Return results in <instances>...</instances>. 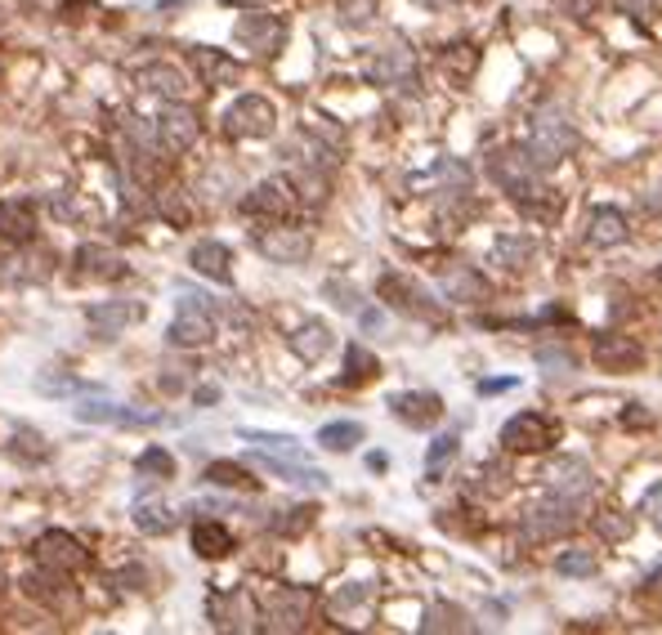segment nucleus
Returning a JSON list of instances; mask_svg holds the SVG:
<instances>
[{
  "mask_svg": "<svg viewBox=\"0 0 662 635\" xmlns=\"http://www.w3.org/2000/svg\"><path fill=\"white\" fill-rule=\"evenodd\" d=\"M488 175L510 192L519 207H529V211H551V207H559L555 192H551L546 179H542V166L529 157V149H497V153L488 157Z\"/></svg>",
  "mask_w": 662,
  "mask_h": 635,
  "instance_id": "nucleus-1",
  "label": "nucleus"
},
{
  "mask_svg": "<svg viewBox=\"0 0 662 635\" xmlns=\"http://www.w3.org/2000/svg\"><path fill=\"white\" fill-rule=\"evenodd\" d=\"M574 149H578V130H574L569 117H564V108H537L533 126H529V157L542 170H551V166H559L564 157H569Z\"/></svg>",
  "mask_w": 662,
  "mask_h": 635,
  "instance_id": "nucleus-2",
  "label": "nucleus"
},
{
  "mask_svg": "<svg viewBox=\"0 0 662 635\" xmlns=\"http://www.w3.org/2000/svg\"><path fill=\"white\" fill-rule=\"evenodd\" d=\"M277 130V108L264 94H238L224 113V134L233 139H269Z\"/></svg>",
  "mask_w": 662,
  "mask_h": 635,
  "instance_id": "nucleus-3",
  "label": "nucleus"
},
{
  "mask_svg": "<svg viewBox=\"0 0 662 635\" xmlns=\"http://www.w3.org/2000/svg\"><path fill=\"white\" fill-rule=\"evenodd\" d=\"M233 40L243 45V50H251L256 59H273L282 45H287V23H282L277 14H264V10H247L238 23H233Z\"/></svg>",
  "mask_w": 662,
  "mask_h": 635,
  "instance_id": "nucleus-4",
  "label": "nucleus"
},
{
  "mask_svg": "<svg viewBox=\"0 0 662 635\" xmlns=\"http://www.w3.org/2000/svg\"><path fill=\"white\" fill-rule=\"evenodd\" d=\"M376 291H381V301L407 318H421V322H444V309L430 301V291H425L421 282L403 278V273H381V282H376Z\"/></svg>",
  "mask_w": 662,
  "mask_h": 635,
  "instance_id": "nucleus-5",
  "label": "nucleus"
},
{
  "mask_svg": "<svg viewBox=\"0 0 662 635\" xmlns=\"http://www.w3.org/2000/svg\"><path fill=\"white\" fill-rule=\"evenodd\" d=\"M587 515L582 502H569V497H546L542 506H533L524 515V542H551V537H564L578 519Z\"/></svg>",
  "mask_w": 662,
  "mask_h": 635,
  "instance_id": "nucleus-6",
  "label": "nucleus"
},
{
  "mask_svg": "<svg viewBox=\"0 0 662 635\" xmlns=\"http://www.w3.org/2000/svg\"><path fill=\"white\" fill-rule=\"evenodd\" d=\"M215 340V314L206 305V296L198 291H184V305L170 322V345H184V350H202Z\"/></svg>",
  "mask_w": 662,
  "mask_h": 635,
  "instance_id": "nucleus-7",
  "label": "nucleus"
},
{
  "mask_svg": "<svg viewBox=\"0 0 662 635\" xmlns=\"http://www.w3.org/2000/svg\"><path fill=\"white\" fill-rule=\"evenodd\" d=\"M559 438V425L542 412H519L501 425V448L506 452H546Z\"/></svg>",
  "mask_w": 662,
  "mask_h": 635,
  "instance_id": "nucleus-8",
  "label": "nucleus"
},
{
  "mask_svg": "<svg viewBox=\"0 0 662 635\" xmlns=\"http://www.w3.org/2000/svg\"><path fill=\"white\" fill-rule=\"evenodd\" d=\"M256 251L273 264H305L309 251H314V237L305 228H287L282 220H273L269 228L256 233Z\"/></svg>",
  "mask_w": 662,
  "mask_h": 635,
  "instance_id": "nucleus-9",
  "label": "nucleus"
},
{
  "mask_svg": "<svg viewBox=\"0 0 662 635\" xmlns=\"http://www.w3.org/2000/svg\"><path fill=\"white\" fill-rule=\"evenodd\" d=\"M72 416H76V421H85V425H126V430H139V425H162V421H166L162 412L121 408V403L99 399V395H85V403H72Z\"/></svg>",
  "mask_w": 662,
  "mask_h": 635,
  "instance_id": "nucleus-10",
  "label": "nucleus"
},
{
  "mask_svg": "<svg viewBox=\"0 0 662 635\" xmlns=\"http://www.w3.org/2000/svg\"><path fill=\"white\" fill-rule=\"evenodd\" d=\"M32 551H36V564L50 568V573H76V568L90 564V551L76 542L72 532H63V528H45V532L36 537Z\"/></svg>",
  "mask_w": 662,
  "mask_h": 635,
  "instance_id": "nucleus-11",
  "label": "nucleus"
},
{
  "mask_svg": "<svg viewBox=\"0 0 662 635\" xmlns=\"http://www.w3.org/2000/svg\"><path fill=\"white\" fill-rule=\"evenodd\" d=\"M202 134V121L188 104H166L162 117H157V143L162 153H188Z\"/></svg>",
  "mask_w": 662,
  "mask_h": 635,
  "instance_id": "nucleus-12",
  "label": "nucleus"
},
{
  "mask_svg": "<svg viewBox=\"0 0 662 635\" xmlns=\"http://www.w3.org/2000/svg\"><path fill=\"white\" fill-rule=\"evenodd\" d=\"M416 77V55L407 50L403 40L381 45L371 59H367V81L371 85H407Z\"/></svg>",
  "mask_w": 662,
  "mask_h": 635,
  "instance_id": "nucleus-13",
  "label": "nucleus"
},
{
  "mask_svg": "<svg viewBox=\"0 0 662 635\" xmlns=\"http://www.w3.org/2000/svg\"><path fill=\"white\" fill-rule=\"evenodd\" d=\"M296 207V184L292 179H264L247 192L243 211L247 215H260V220H287Z\"/></svg>",
  "mask_w": 662,
  "mask_h": 635,
  "instance_id": "nucleus-14",
  "label": "nucleus"
},
{
  "mask_svg": "<svg viewBox=\"0 0 662 635\" xmlns=\"http://www.w3.org/2000/svg\"><path fill=\"white\" fill-rule=\"evenodd\" d=\"M309 604H314V596L305 591V586L273 591L269 604H264V626H269V631H300L305 618H309Z\"/></svg>",
  "mask_w": 662,
  "mask_h": 635,
  "instance_id": "nucleus-15",
  "label": "nucleus"
},
{
  "mask_svg": "<svg viewBox=\"0 0 662 635\" xmlns=\"http://www.w3.org/2000/svg\"><path fill=\"white\" fill-rule=\"evenodd\" d=\"M546 483H551L555 497H569V502H582V506H591V497H595V479H591L587 461H578V457L555 461L546 470Z\"/></svg>",
  "mask_w": 662,
  "mask_h": 635,
  "instance_id": "nucleus-16",
  "label": "nucleus"
},
{
  "mask_svg": "<svg viewBox=\"0 0 662 635\" xmlns=\"http://www.w3.org/2000/svg\"><path fill=\"white\" fill-rule=\"evenodd\" d=\"M139 318H144V305H134V301H99V305L85 309L90 336H99V340H117Z\"/></svg>",
  "mask_w": 662,
  "mask_h": 635,
  "instance_id": "nucleus-17",
  "label": "nucleus"
},
{
  "mask_svg": "<svg viewBox=\"0 0 662 635\" xmlns=\"http://www.w3.org/2000/svg\"><path fill=\"white\" fill-rule=\"evenodd\" d=\"M591 358H595V367H604V372H627V367H640V363H645V350L636 345V340L618 336V331H604V336H595Z\"/></svg>",
  "mask_w": 662,
  "mask_h": 635,
  "instance_id": "nucleus-18",
  "label": "nucleus"
},
{
  "mask_svg": "<svg viewBox=\"0 0 662 635\" xmlns=\"http://www.w3.org/2000/svg\"><path fill=\"white\" fill-rule=\"evenodd\" d=\"M211 618H215L220 631H256V626H260V613H256L251 591L215 596V600H211Z\"/></svg>",
  "mask_w": 662,
  "mask_h": 635,
  "instance_id": "nucleus-19",
  "label": "nucleus"
},
{
  "mask_svg": "<svg viewBox=\"0 0 662 635\" xmlns=\"http://www.w3.org/2000/svg\"><path fill=\"white\" fill-rule=\"evenodd\" d=\"M390 412L412 425V430H430L439 416H444V399L439 395H425V389H407V395H394L390 399Z\"/></svg>",
  "mask_w": 662,
  "mask_h": 635,
  "instance_id": "nucleus-20",
  "label": "nucleus"
},
{
  "mask_svg": "<svg viewBox=\"0 0 662 635\" xmlns=\"http://www.w3.org/2000/svg\"><path fill=\"white\" fill-rule=\"evenodd\" d=\"M188 63L198 68L202 85H238L243 81V63L228 59L224 50H211V45H193V50H188Z\"/></svg>",
  "mask_w": 662,
  "mask_h": 635,
  "instance_id": "nucleus-21",
  "label": "nucleus"
},
{
  "mask_svg": "<svg viewBox=\"0 0 662 635\" xmlns=\"http://www.w3.org/2000/svg\"><path fill=\"white\" fill-rule=\"evenodd\" d=\"M72 264H76V273H81V278H99V282H117V278H126V273H130V269H126V260H121L117 251L99 247V242H85V247H76Z\"/></svg>",
  "mask_w": 662,
  "mask_h": 635,
  "instance_id": "nucleus-22",
  "label": "nucleus"
},
{
  "mask_svg": "<svg viewBox=\"0 0 662 635\" xmlns=\"http://www.w3.org/2000/svg\"><path fill=\"white\" fill-rule=\"evenodd\" d=\"M188 264H193L202 278L220 282V286H233V251L215 237H202L193 251H188Z\"/></svg>",
  "mask_w": 662,
  "mask_h": 635,
  "instance_id": "nucleus-23",
  "label": "nucleus"
},
{
  "mask_svg": "<svg viewBox=\"0 0 662 635\" xmlns=\"http://www.w3.org/2000/svg\"><path fill=\"white\" fill-rule=\"evenodd\" d=\"M0 237L23 247V242L36 237V202L32 198H10L0 202Z\"/></svg>",
  "mask_w": 662,
  "mask_h": 635,
  "instance_id": "nucleus-24",
  "label": "nucleus"
},
{
  "mask_svg": "<svg viewBox=\"0 0 662 635\" xmlns=\"http://www.w3.org/2000/svg\"><path fill=\"white\" fill-rule=\"evenodd\" d=\"M139 85H144L149 94H162L166 104H184L188 99V77L175 68V63H149L144 72H139Z\"/></svg>",
  "mask_w": 662,
  "mask_h": 635,
  "instance_id": "nucleus-25",
  "label": "nucleus"
},
{
  "mask_svg": "<svg viewBox=\"0 0 662 635\" xmlns=\"http://www.w3.org/2000/svg\"><path fill=\"white\" fill-rule=\"evenodd\" d=\"M287 345H292V354H296V358L318 363L322 354H331V345H336V336H331V327H327V322L309 318V322H300V327L287 336Z\"/></svg>",
  "mask_w": 662,
  "mask_h": 635,
  "instance_id": "nucleus-26",
  "label": "nucleus"
},
{
  "mask_svg": "<svg viewBox=\"0 0 662 635\" xmlns=\"http://www.w3.org/2000/svg\"><path fill=\"white\" fill-rule=\"evenodd\" d=\"M587 242L591 247H623L627 242V215L618 207H595L591 220H587Z\"/></svg>",
  "mask_w": 662,
  "mask_h": 635,
  "instance_id": "nucleus-27",
  "label": "nucleus"
},
{
  "mask_svg": "<svg viewBox=\"0 0 662 635\" xmlns=\"http://www.w3.org/2000/svg\"><path fill=\"white\" fill-rule=\"evenodd\" d=\"M444 296L457 301V305H480L488 296V282L475 273V269H465V264H452L444 273Z\"/></svg>",
  "mask_w": 662,
  "mask_h": 635,
  "instance_id": "nucleus-28",
  "label": "nucleus"
},
{
  "mask_svg": "<svg viewBox=\"0 0 662 635\" xmlns=\"http://www.w3.org/2000/svg\"><path fill=\"white\" fill-rule=\"evenodd\" d=\"M193 551L202 560H224L233 551V532L224 524H215V519H198L193 524Z\"/></svg>",
  "mask_w": 662,
  "mask_h": 635,
  "instance_id": "nucleus-29",
  "label": "nucleus"
},
{
  "mask_svg": "<svg viewBox=\"0 0 662 635\" xmlns=\"http://www.w3.org/2000/svg\"><path fill=\"white\" fill-rule=\"evenodd\" d=\"M243 438L256 448V452H264V457H282V461H305V448H300V438H292V434H264V430H243Z\"/></svg>",
  "mask_w": 662,
  "mask_h": 635,
  "instance_id": "nucleus-30",
  "label": "nucleus"
},
{
  "mask_svg": "<svg viewBox=\"0 0 662 635\" xmlns=\"http://www.w3.org/2000/svg\"><path fill=\"white\" fill-rule=\"evenodd\" d=\"M533 237H519V233H501L497 237V247H493V260L501 264V269H510V273H519V269H529V260H533Z\"/></svg>",
  "mask_w": 662,
  "mask_h": 635,
  "instance_id": "nucleus-31",
  "label": "nucleus"
},
{
  "mask_svg": "<svg viewBox=\"0 0 662 635\" xmlns=\"http://www.w3.org/2000/svg\"><path fill=\"white\" fill-rule=\"evenodd\" d=\"M381 376V363H376V354H367L363 345H350L345 350V372H341V385H367V380H376Z\"/></svg>",
  "mask_w": 662,
  "mask_h": 635,
  "instance_id": "nucleus-32",
  "label": "nucleus"
},
{
  "mask_svg": "<svg viewBox=\"0 0 662 635\" xmlns=\"http://www.w3.org/2000/svg\"><path fill=\"white\" fill-rule=\"evenodd\" d=\"M318 444H322L327 452H350V448L363 444V425H358V421H331V425L318 430Z\"/></svg>",
  "mask_w": 662,
  "mask_h": 635,
  "instance_id": "nucleus-33",
  "label": "nucleus"
},
{
  "mask_svg": "<svg viewBox=\"0 0 662 635\" xmlns=\"http://www.w3.org/2000/svg\"><path fill=\"white\" fill-rule=\"evenodd\" d=\"M134 528L144 537H166V532H175V515L162 502H144V506H134Z\"/></svg>",
  "mask_w": 662,
  "mask_h": 635,
  "instance_id": "nucleus-34",
  "label": "nucleus"
},
{
  "mask_svg": "<svg viewBox=\"0 0 662 635\" xmlns=\"http://www.w3.org/2000/svg\"><path fill=\"white\" fill-rule=\"evenodd\" d=\"M40 395H55V399H72V395H104V385L99 380H76V376H40L36 380Z\"/></svg>",
  "mask_w": 662,
  "mask_h": 635,
  "instance_id": "nucleus-35",
  "label": "nucleus"
},
{
  "mask_svg": "<svg viewBox=\"0 0 662 635\" xmlns=\"http://www.w3.org/2000/svg\"><path fill=\"white\" fill-rule=\"evenodd\" d=\"M134 474L139 479H153V483H166V479H175V457L166 448H144V452H139V461H134Z\"/></svg>",
  "mask_w": 662,
  "mask_h": 635,
  "instance_id": "nucleus-36",
  "label": "nucleus"
},
{
  "mask_svg": "<svg viewBox=\"0 0 662 635\" xmlns=\"http://www.w3.org/2000/svg\"><path fill=\"white\" fill-rule=\"evenodd\" d=\"M457 452H461V438H457V434L435 438L430 452H425V479H439V474H444V470L457 461Z\"/></svg>",
  "mask_w": 662,
  "mask_h": 635,
  "instance_id": "nucleus-37",
  "label": "nucleus"
},
{
  "mask_svg": "<svg viewBox=\"0 0 662 635\" xmlns=\"http://www.w3.org/2000/svg\"><path fill=\"white\" fill-rule=\"evenodd\" d=\"M421 631H425V635H435V631H470V618H465L457 604H430Z\"/></svg>",
  "mask_w": 662,
  "mask_h": 635,
  "instance_id": "nucleus-38",
  "label": "nucleus"
},
{
  "mask_svg": "<svg viewBox=\"0 0 662 635\" xmlns=\"http://www.w3.org/2000/svg\"><path fill=\"white\" fill-rule=\"evenodd\" d=\"M206 483L211 487H256V479L238 461H211L206 466Z\"/></svg>",
  "mask_w": 662,
  "mask_h": 635,
  "instance_id": "nucleus-39",
  "label": "nucleus"
},
{
  "mask_svg": "<svg viewBox=\"0 0 662 635\" xmlns=\"http://www.w3.org/2000/svg\"><path fill=\"white\" fill-rule=\"evenodd\" d=\"M153 207H157V215H162L166 224H175V228L193 220V207H188V202L179 198L175 188H162V192H153Z\"/></svg>",
  "mask_w": 662,
  "mask_h": 635,
  "instance_id": "nucleus-40",
  "label": "nucleus"
},
{
  "mask_svg": "<svg viewBox=\"0 0 662 635\" xmlns=\"http://www.w3.org/2000/svg\"><path fill=\"white\" fill-rule=\"evenodd\" d=\"M555 573H564V577H591L595 573V551L591 546H569L555 560Z\"/></svg>",
  "mask_w": 662,
  "mask_h": 635,
  "instance_id": "nucleus-41",
  "label": "nucleus"
},
{
  "mask_svg": "<svg viewBox=\"0 0 662 635\" xmlns=\"http://www.w3.org/2000/svg\"><path fill=\"white\" fill-rule=\"evenodd\" d=\"M475 493H484V497H501V493H510V470H506L501 461L480 466V474H475Z\"/></svg>",
  "mask_w": 662,
  "mask_h": 635,
  "instance_id": "nucleus-42",
  "label": "nucleus"
},
{
  "mask_svg": "<svg viewBox=\"0 0 662 635\" xmlns=\"http://www.w3.org/2000/svg\"><path fill=\"white\" fill-rule=\"evenodd\" d=\"M314 506H296V510H287V515H282V519H273V532L277 537H300V532H309L314 528Z\"/></svg>",
  "mask_w": 662,
  "mask_h": 635,
  "instance_id": "nucleus-43",
  "label": "nucleus"
},
{
  "mask_svg": "<svg viewBox=\"0 0 662 635\" xmlns=\"http://www.w3.org/2000/svg\"><path fill=\"white\" fill-rule=\"evenodd\" d=\"M367 600H371V586L367 581H350V586H341V591L331 596V613H350V609H358Z\"/></svg>",
  "mask_w": 662,
  "mask_h": 635,
  "instance_id": "nucleus-44",
  "label": "nucleus"
},
{
  "mask_svg": "<svg viewBox=\"0 0 662 635\" xmlns=\"http://www.w3.org/2000/svg\"><path fill=\"white\" fill-rule=\"evenodd\" d=\"M322 291H327V296H331V305H336L341 314H358V309H363V296H358V291H354L350 282H341V278H331Z\"/></svg>",
  "mask_w": 662,
  "mask_h": 635,
  "instance_id": "nucleus-45",
  "label": "nucleus"
},
{
  "mask_svg": "<svg viewBox=\"0 0 662 635\" xmlns=\"http://www.w3.org/2000/svg\"><path fill=\"white\" fill-rule=\"evenodd\" d=\"M537 363L546 367V376H569V372H574V354H569V350L542 345V350H537Z\"/></svg>",
  "mask_w": 662,
  "mask_h": 635,
  "instance_id": "nucleus-46",
  "label": "nucleus"
},
{
  "mask_svg": "<svg viewBox=\"0 0 662 635\" xmlns=\"http://www.w3.org/2000/svg\"><path fill=\"white\" fill-rule=\"evenodd\" d=\"M371 14H376V0H341V19L350 27H367Z\"/></svg>",
  "mask_w": 662,
  "mask_h": 635,
  "instance_id": "nucleus-47",
  "label": "nucleus"
},
{
  "mask_svg": "<svg viewBox=\"0 0 662 635\" xmlns=\"http://www.w3.org/2000/svg\"><path fill=\"white\" fill-rule=\"evenodd\" d=\"M645 515H649V519H653V528L662 532V483L645 493Z\"/></svg>",
  "mask_w": 662,
  "mask_h": 635,
  "instance_id": "nucleus-48",
  "label": "nucleus"
},
{
  "mask_svg": "<svg viewBox=\"0 0 662 635\" xmlns=\"http://www.w3.org/2000/svg\"><path fill=\"white\" fill-rule=\"evenodd\" d=\"M600 532H604V537H627L631 524H623V519H600Z\"/></svg>",
  "mask_w": 662,
  "mask_h": 635,
  "instance_id": "nucleus-49",
  "label": "nucleus"
},
{
  "mask_svg": "<svg viewBox=\"0 0 662 635\" xmlns=\"http://www.w3.org/2000/svg\"><path fill=\"white\" fill-rule=\"evenodd\" d=\"M501 389H515V380H480V395H501Z\"/></svg>",
  "mask_w": 662,
  "mask_h": 635,
  "instance_id": "nucleus-50",
  "label": "nucleus"
},
{
  "mask_svg": "<svg viewBox=\"0 0 662 635\" xmlns=\"http://www.w3.org/2000/svg\"><path fill=\"white\" fill-rule=\"evenodd\" d=\"M198 403H202V408H206V403H220V389H215V385H202V389H198Z\"/></svg>",
  "mask_w": 662,
  "mask_h": 635,
  "instance_id": "nucleus-51",
  "label": "nucleus"
},
{
  "mask_svg": "<svg viewBox=\"0 0 662 635\" xmlns=\"http://www.w3.org/2000/svg\"><path fill=\"white\" fill-rule=\"evenodd\" d=\"M564 5H569V10L582 19V14H591V10H595V0H564Z\"/></svg>",
  "mask_w": 662,
  "mask_h": 635,
  "instance_id": "nucleus-52",
  "label": "nucleus"
},
{
  "mask_svg": "<svg viewBox=\"0 0 662 635\" xmlns=\"http://www.w3.org/2000/svg\"><path fill=\"white\" fill-rule=\"evenodd\" d=\"M381 322H386V318L376 314V309H363V327H367V331H376V327H381Z\"/></svg>",
  "mask_w": 662,
  "mask_h": 635,
  "instance_id": "nucleus-53",
  "label": "nucleus"
},
{
  "mask_svg": "<svg viewBox=\"0 0 662 635\" xmlns=\"http://www.w3.org/2000/svg\"><path fill=\"white\" fill-rule=\"evenodd\" d=\"M416 5H425V10H444V5H452V0H416Z\"/></svg>",
  "mask_w": 662,
  "mask_h": 635,
  "instance_id": "nucleus-54",
  "label": "nucleus"
},
{
  "mask_svg": "<svg viewBox=\"0 0 662 635\" xmlns=\"http://www.w3.org/2000/svg\"><path fill=\"white\" fill-rule=\"evenodd\" d=\"M238 5H269V0H238Z\"/></svg>",
  "mask_w": 662,
  "mask_h": 635,
  "instance_id": "nucleus-55",
  "label": "nucleus"
},
{
  "mask_svg": "<svg viewBox=\"0 0 662 635\" xmlns=\"http://www.w3.org/2000/svg\"><path fill=\"white\" fill-rule=\"evenodd\" d=\"M658 278H662V264H658Z\"/></svg>",
  "mask_w": 662,
  "mask_h": 635,
  "instance_id": "nucleus-56",
  "label": "nucleus"
}]
</instances>
